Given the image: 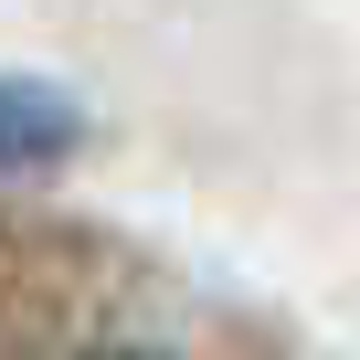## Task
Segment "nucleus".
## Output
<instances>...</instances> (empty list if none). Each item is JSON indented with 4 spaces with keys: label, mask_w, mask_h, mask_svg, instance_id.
Wrapping results in <instances>:
<instances>
[{
    "label": "nucleus",
    "mask_w": 360,
    "mask_h": 360,
    "mask_svg": "<svg viewBox=\"0 0 360 360\" xmlns=\"http://www.w3.org/2000/svg\"><path fill=\"white\" fill-rule=\"evenodd\" d=\"M53 148H75V106L43 96V85H22V75H0V169H32Z\"/></svg>",
    "instance_id": "nucleus-2"
},
{
    "label": "nucleus",
    "mask_w": 360,
    "mask_h": 360,
    "mask_svg": "<svg viewBox=\"0 0 360 360\" xmlns=\"http://www.w3.org/2000/svg\"><path fill=\"white\" fill-rule=\"evenodd\" d=\"M0 360H255V339L180 307L106 233L0 212Z\"/></svg>",
    "instance_id": "nucleus-1"
}]
</instances>
